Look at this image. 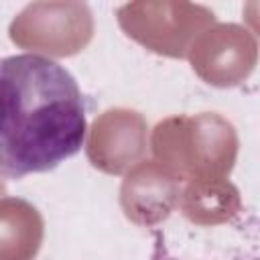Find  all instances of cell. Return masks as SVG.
I'll return each instance as SVG.
<instances>
[{"mask_svg": "<svg viewBox=\"0 0 260 260\" xmlns=\"http://www.w3.org/2000/svg\"><path fill=\"white\" fill-rule=\"evenodd\" d=\"M85 136V98L61 63L39 53L0 59V175L53 171L83 148Z\"/></svg>", "mask_w": 260, "mask_h": 260, "instance_id": "6da1fadb", "label": "cell"}, {"mask_svg": "<svg viewBox=\"0 0 260 260\" xmlns=\"http://www.w3.org/2000/svg\"><path fill=\"white\" fill-rule=\"evenodd\" d=\"M150 260H256V254H252L250 258H246L244 254H236L234 258H189V256H177L165 242V236L160 232L154 234V248H152V254H150Z\"/></svg>", "mask_w": 260, "mask_h": 260, "instance_id": "7a4b0ae2", "label": "cell"}]
</instances>
